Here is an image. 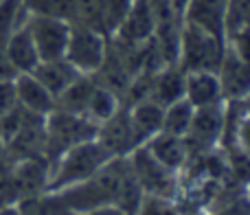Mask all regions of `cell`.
I'll return each instance as SVG.
<instances>
[{
	"mask_svg": "<svg viewBox=\"0 0 250 215\" xmlns=\"http://www.w3.org/2000/svg\"><path fill=\"white\" fill-rule=\"evenodd\" d=\"M125 169H127V156L125 158H110L95 176L86 178L77 185L66 187L57 194L75 215H86L92 209L114 204Z\"/></svg>",
	"mask_w": 250,
	"mask_h": 215,
	"instance_id": "6da1fadb",
	"label": "cell"
},
{
	"mask_svg": "<svg viewBox=\"0 0 250 215\" xmlns=\"http://www.w3.org/2000/svg\"><path fill=\"white\" fill-rule=\"evenodd\" d=\"M110 158H112L110 151L105 150L97 138L83 141V143H79V145L70 147L51 167L48 191H62V189H66V187L77 185V182L95 176Z\"/></svg>",
	"mask_w": 250,
	"mask_h": 215,
	"instance_id": "7a4b0ae2",
	"label": "cell"
},
{
	"mask_svg": "<svg viewBox=\"0 0 250 215\" xmlns=\"http://www.w3.org/2000/svg\"><path fill=\"white\" fill-rule=\"evenodd\" d=\"M46 128V145H44V158L48 160V165H55V160L64 154L66 150L79 145L83 141H92L97 138V129L99 125L92 123L90 119L79 114H70L64 110H53L51 114H46L44 121Z\"/></svg>",
	"mask_w": 250,
	"mask_h": 215,
	"instance_id": "3957f363",
	"label": "cell"
},
{
	"mask_svg": "<svg viewBox=\"0 0 250 215\" xmlns=\"http://www.w3.org/2000/svg\"><path fill=\"white\" fill-rule=\"evenodd\" d=\"M226 51V40L220 35H213L191 22L182 20L180 31V55L178 66L185 73L191 70H213L217 73L222 64V57Z\"/></svg>",
	"mask_w": 250,
	"mask_h": 215,
	"instance_id": "277c9868",
	"label": "cell"
},
{
	"mask_svg": "<svg viewBox=\"0 0 250 215\" xmlns=\"http://www.w3.org/2000/svg\"><path fill=\"white\" fill-rule=\"evenodd\" d=\"M127 165H129V169H132L136 182L141 185V189L145 191V195H158V198L178 200V195H180L178 173L163 167V165L147 151L145 145L136 147V150L127 156Z\"/></svg>",
	"mask_w": 250,
	"mask_h": 215,
	"instance_id": "5b68a950",
	"label": "cell"
},
{
	"mask_svg": "<svg viewBox=\"0 0 250 215\" xmlns=\"http://www.w3.org/2000/svg\"><path fill=\"white\" fill-rule=\"evenodd\" d=\"M108 51V35L97 33L82 24H70L68 44L64 57L82 75H97L105 60Z\"/></svg>",
	"mask_w": 250,
	"mask_h": 215,
	"instance_id": "8992f818",
	"label": "cell"
},
{
	"mask_svg": "<svg viewBox=\"0 0 250 215\" xmlns=\"http://www.w3.org/2000/svg\"><path fill=\"white\" fill-rule=\"evenodd\" d=\"M51 165L46 158H22L16 160L9 180L7 194L0 204H18L20 200L48 191Z\"/></svg>",
	"mask_w": 250,
	"mask_h": 215,
	"instance_id": "52a82bcc",
	"label": "cell"
},
{
	"mask_svg": "<svg viewBox=\"0 0 250 215\" xmlns=\"http://www.w3.org/2000/svg\"><path fill=\"white\" fill-rule=\"evenodd\" d=\"M26 29H29L31 40H33L35 48H38L40 62L64 57L70 35V22L46 16H29Z\"/></svg>",
	"mask_w": 250,
	"mask_h": 215,
	"instance_id": "ba28073f",
	"label": "cell"
},
{
	"mask_svg": "<svg viewBox=\"0 0 250 215\" xmlns=\"http://www.w3.org/2000/svg\"><path fill=\"white\" fill-rule=\"evenodd\" d=\"M97 141L110 151L112 158H125V156H129L134 150H136L132 125H129L127 108L121 106L108 121L99 123Z\"/></svg>",
	"mask_w": 250,
	"mask_h": 215,
	"instance_id": "9c48e42d",
	"label": "cell"
},
{
	"mask_svg": "<svg viewBox=\"0 0 250 215\" xmlns=\"http://www.w3.org/2000/svg\"><path fill=\"white\" fill-rule=\"evenodd\" d=\"M154 24H156V13L151 0H132L127 16H125L121 26L112 35L125 44L138 46V44H145L154 35Z\"/></svg>",
	"mask_w": 250,
	"mask_h": 215,
	"instance_id": "30bf717a",
	"label": "cell"
},
{
	"mask_svg": "<svg viewBox=\"0 0 250 215\" xmlns=\"http://www.w3.org/2000/svg\"><path fill=\"white\" fill-rule=\"evenodd\" d=\"M217 79H220L224 101L244 99L250 92V64L226 46L222 64L217 68Z\"/></svg>",
	"mask_w": 250,
	"mask_h": 215,
	"instance_id": "8fae6325",
	"label": "cell"
},
{
	"mask_svg": "<svg viewBox=\"0 0 250 215\" xmlns=\"http://www.w3.org/2000/svg\"><path fill=\"white\" fill-rule=\"evenodd\" d=\"M129 114V125H132V134H134V143L136 147L145 145L149 138H154L156 134L163 129V116H165V108L160 104H156L154 99H141L132 106H125Z\"/></svg>",
	"mask_w": 250,
	"mask_h": 215,
	"instance_id": "7c38bea8",
	"label": "cell"
},
{
	"mask_svg": "<svg viewBox=\"0 0 250 215\" xmlns=\"http://www.w3.org/2000/svg\"><path fill=\"white\" fill-rule=\"evenodd\" d=\"M145 147L163 167H167L169 172L180 176V172L187 165V158H189L185 136H173V134L158 132L154 138H149L145 143Z\"/></svg>",
	"mask_w": 250,
	"mask_h": 215,
	"instance_id": "4fadbf2b",
	"label": "cell"
},
{
	"mask_svg": "<svg viewBox=\"0 0 250 215\" xmlns=\"http://www.w3.org/2000/svg\"><path fill=\"white\" fill-rule=\"evenodd\" d=\"M185 99L193 108H204L224 101L217 73H213V70L185 73Z\"/></svg>",
	"mask_w": 250,
	"mask_h": 215,
	"instance_id": "5bb4252c",
	"label": "cell"
},
{
	"mask_svg": "<svg viewBox=\"0 0 250 215\" xmlns=\"http://www.w3.org/2000/svg\"><path fill=\"white\" fill-rule=\"evenodd\" d=\"M16 84V97L18 106H22L24 110L33 112V114L46 116L55 110V97L38 82L31 73H22L13 79Z\"/></svg>",
	"mask_w": 250,
	"mask_h": 215,
	"instance_id": "9a60e30c",
	"label": "cell"
},
{
	"mask_svg": "<svg viewBox=\"0 0 250 215\" xmlns=\"http://www.w3.org/2000/svg\"><path fill=\"white\" fill-rule=\"evenodd\" d=\"M149 99H154L163 108L185 99V70L178 64L163 66L160 70H156L151 77Z\"/></svg>",
	"mask_w": 250,
	"mask_h": 215,
	"instance_id": "2e32d148",
	"label": "cell"
},
{
	"mask_svg": "<svg viewBox=\"0 0 250 215\" xmlns=\"http://www.w3.org/2000/svg\"><path fill=\"white\" fill-rule=\"evenodd\" d=\"M31 75H33V77L38 79V82L57 99V97H60L62 92H64L82 73H79V70L75 68L68 60H66V57H60V60L40 62Z\"/></svg>",
	"mask_w": 250,
	"mask_h": 215,
	"instance_id": "e0dca14e",
	"label": "cell"
},
{
	"mask_svg": "<svg viewBox=\"0 0 250 215\" xmlns=\"http://www.w3.org/2000/svg\"><path fill=\"white\" fill-rule=\"evenodd\" d=\"M224 4L226 0H189L182 20L224 38Z\"/></svg>",
	"mask_w": 250,
	"mask_h": 215,
	"instance_id": "ac0fdd59",
	"label": "cell"
},
{
	"mask_svg": "<svg viewBox=\"0 0 250 215\" xmlns=\"http://www.w3.org/2000/svg\"><path fill=\"white\" fill-rule=\"evenodd\" d=\"M2 48L18 75L33 73V68L40 64L38 48H35L33 40H31V33H29V29H26V24L22 26V29L13 31L7 42L2 44Z\"/></svg>",
	"mask_w": 250,
	"mask_h": 215,
	"instance_id": "d6986e66",
	"label": "cell"
},
{
	"mask_svg": "<svg viewBox=\"0 0 250 215\" xmlns=\"http://www.w3.org/2000/svg\"><path fill=\"white\" fill-rule=\"evenodd\" d=\"M97 84L99 82H97L95 75H79V77L75 79V82L55 99V108L57 110L70 112V114L86 116L88 101H90Z\"/></svg>",
	"mask_w": 250,
	"mask_h": 215,
	"instance_id": "ffe728a7",
	"label": "cell"
},
{
	"mask_svg": "<svg viewBox=\"0 0 250 215\" xmlns=\"http://www.w3.org/2000/svg\"><path fill=\"white\" fill-rule=\"evenodd\" d=\"M20 215H75L57 191H44V194L31 195L16 204Z\"/></svg>",
	"mask_w": 250,
	"mask_h": 215,
	"instance_id": "44dd1931",
	"label": "cell"
},
{
	"mask_svg": "<svg viewBox=\"0 0 250 215\" xmlns=\"http://www.w3.org/2000/svg\"><path fill=\"white\" fill-rule=\"evenodd\" d=\"M97 82H99V79H97ZM121 106H123L121 97H119L117 92L105 88L104 84H97L95 92H92L90 101H88V108H86V119H90L92 123L99 125V123H104V121H108Z\"/></svg>",
	"mask_w": 250,
	"mask_h": 215,
	"instance_id": "7402d4cb",
	"label": "cell"
},
{
	"mask_svg": "<svg viewBox=\"0 0 250 215\" xmlns=\"http://www.w3.org/2000/svg\"><path fill=\"white\" fill-rule=\"evenodd\" d=\"M29 16H46L64 22H75L79 0H24Z\"/></svg>",
	"mask_w": 250,
	"mask_h": 215,
	"instance_id": "603a6c76",
	"label": "cell"
},
{
	"mask_svg": "<svg viewBox=\"0 0 250 215\" xmlns=\"http://www.w3.org/2000/svg\"><path fill=\"white\" fill-rule=\"evenodd\" d=\"M29 20L24 0H0V46L9 40L13 31L22 29Z\"/></svg>",
	"mask_w": 250,
	"mask_h": 215,
	"instance_id": "cb8c5ba5",
	"label": "cell"
},
{
	"mask_svg": "<svg viewBox=\"0 0 250 215\" xmlns=\"http://www.w3.org/2000/svg\"><path fill=\"white\" fill-rule=\"evenodd\" d=\"M193 110L195 108L189 104L187 99H180L176 104L165 108V116H163V129L165 134H173V136H187L189 132L191 119H193Z\"/></svg>",
	"mask_w": 250,
	"mask_h": 215,
	"instance_id": "d4e9b609",
	"label": "cell"
},
{
	"mask_svg": "<svg viewBox=\"0 0 250 215\" xmlns=\"http://www.w3.org/2000/svg\"><path fill=\"white\" fill-rule=\"evenodd\" d=\"M73 24L88 26V29L110 38L108 20H105V0H79L77 16H75Z\"/></svg>",
	"mask_w": 250,
	"mask_h": 215,
	"instance_id": "484cf974",
	"label": "cell"
},
{
	"mask_svg": "<svg viewBox=\"0 0 250 215\" xmlns=\"http://www.w3.org/2000/svg\"><path fill=\"white\" fill-rule=\"evenodd\" d=\"M143 198H145V191L141 189V185L136 182V178H134L132 169H125V176L121 180V187H119V194H117V200H114V204H117L119 209H121L123 213L127 215H136L138 207H141Z\"/></svg>",
	"mask_w": 250,
	"mask_h": 215,
	"instance_id": "4316f807",
	"label": "cell"
},
{
	"mask_svg": "<svg viewBox=\"0 0 250 215\" xmlns=\"http://www.w3.org/2000/svg\"><path fill=\"white\" fill-rule=\"evenodd\" d=\"M250 29V0H226L224 4V38Z\"/></svg>",
	"mask_w": 250,
	"mask_h": 215,
	"instance_id": "83f0119b",
	"label": "cell"
},
{
	"mask_svg": "<svg viewBox=\"0 0 250 215\" xmlns=\"http://www.w3.org/2000/svg\"><path fill=\"white\" fill-rule=\"evenodd\" d=\"M226 156V169H229V176L235 182L244 185L248 189L250 187V154H246L244 150H239L237 145H230L224 150Z\"/></svg>",
	"mask_w": 250,
	"mask_h": 215,
	"instance_id": "f1b7e54d",
	"label": "cell"
},
{
	"mask_svg": "<svg viewBox=\"0 0 250 215\" xmlns=\"http://www.w3.org/2000/svg\"><path fill=\"white\" fill-rule=\"evenodd\" d=\"M136 215H180V209H178L176 200L158 198V195H145Z\"/></svg>",
	"mask_w": 250,
	"mask_h": 215,
	"instance_id": "f546056e",
	"label": "cell"
},
{
	"mask_svg": "<svg viewBox=\"0 0 250 215\" xmlns=\"http://www.w3.org/2000/svg\"><path fill=\"white\" fill-rule=\"evenodd\" d=\"M132 0H105V20H108V31L110 35L121 26V22L127 16Z\"/></svg>",
	"mask_w": 250,
	"mask_h": 215,
	"instance_id": "4dcf8cb0",
	"label": "cell"
},
{
	"mask_svg": "<svg viewBox=\"0 0 250 215\" xmlns=\"http://www.w3.org/2000/svg\"><path fill=\"white\" fill-rule=\"evenodd\" d=\"M207 215H250V194H242L224 204H217Z\"/></svg>",
	"mask_w": 250,
	"mask_h": 215,
	"instance_id": "1f68e13d",
	"label": "cell"
},
{
	"mask_svg": "<svg viewBox=\"0 0 250 215\" xmlns=\"http://www.w3.org/2000/svg\"><path fill=\"white\" fill-rule=\"evenodd\" d=\"M16 106H18V97H16V84H13V79L0 82V116L7 114Z\"/></svg>",
	"mask_w": 250,
	"mask_h": 215,
	"instance_id": "d6a6232c",
	"label": "cell"
},
{
	"mask_svg": "<svg viewBox=\"0 0 250 215\" xmlns=\"http://www.w3.org/2000/svg\"><path fill=\"white\" fill-rule=\"evenodd\" d=\"M233 145H237L239 150H244L246 154H250V112L239 119L237 123V129H235V143Z\"/></svg>",
	"mask_w": 250,
	"mask_h": 215,
	"instance_id": "836d02e7",
	"label": "cell"
},
{
	"mask_svg": "<svg viewBox=\"0 0 250 215\" xmlns=\"http://www.w3.org/2000/svg\"><path fill=\"white\" fill-rule=\"evenodd\" d=\"M18 73L16 68L11 66V62H9L7 53H4V48L0 46V82H7V79H16Z\"/></svg>",
	"mask_w": 250,
	"mask_h": 215,
	"instance_id": "e575fe53",
	"label": "cell"
},
{
	"mask_svg": "<svg viewBox=\"0 0 250 215\" xmlns=\"http://www.w3.org/2000/svg\"><path fill=\"white\" fill-rule=\"evenodd\" d=\"M86 215H127V213H123L117 204H105V207L92 209V211H88Z\"/></svg>",
	"mask_w": 250,
	"mask_h": 215,
	"instance_id": "d590c367",
	"label": "cell"
},
{
	"mask_svg": "<svg viewBox=\"0 0 250 215\" xmlns=\"http://www.w3.org/2000/svg\"><path fill=\"white\" fill-rule=\"evenodd\" d=\"M169 2V7L173 9V11L178 13V16H185V9H187V4H189V0H167Z\"/></svg>",
	"mask_w": 250,
	"mask_h": 215,
	"instance_id": "8d00e7d4",
	"label": "cell"
},
{
	"mask_svg": "<svg viewBox=\"0 0 250 215\" xmlns=\"http://www.w3.org/2000/svg\"><path fill=\"white\" fill-rule=\"evenodd\" d=\"M0 215H20L16 204H0Z\"/></svg>",
	"mask_w": 250,
	"mask_h": 215,
	"instance_id": "74e56055",
	"label": "cell"
},
{
	"mask_svg": "<svg viewBox=\"0 0 250 215\" xmlns=\"http://www.w3.org/2000/svg\"><path fill=\"white\" fill-rule=\"evenodd\" d=\"M242 106H244V110H246V112H250V92L242 99Z\"/></svg>",
	"mask_w": 250,
	"mask_h": 215,
	"instance_id": "f35d334b",
	"label": "cell"
},
{
	"mask_svg": "<svg viewBox=\"0 0 250 215\" xmlns=\"http://www.w3.org/2000/svg\"><path fill=\"white\" fill-rule=\"evenodd\" d=\"M180 215H207L204 211H187V213H180Z\"/></svg>",
	"mask_w": 250,
	"mask_h": 215,
	"instance_id": "ab89813d",
	"label": "cell"
},
{
	"mask_svg": "<svg viewBox=\"0 0 250 215\" xmlns=\"http://www.w3.org/2000/svg\"><path fill=\"white\" fill-rule=\"evenodd\" d=\"M4 151V141H2V136H0V154Z\"/></svg>",
	"mask_w": 250,
	"mask_h": 215,
	"instance_id": "60d3db41",
	"label": "cell"
},
{
	"mask_svg": "<svg viewBox=\"0 0 250 215\" xmlns=\"http://www.w3.org/2000/svg\"><path fill=\"white\" fill-rule=\"evenodd\" d=\"M248 191H250V187H248Z\"/></svg>",
	"mask_w": 250,
	"mask_h": 215,
	"instance_id": "b9f144b4",
	"label": "cell"
}]
</instances>
